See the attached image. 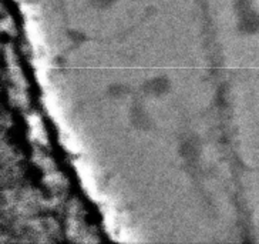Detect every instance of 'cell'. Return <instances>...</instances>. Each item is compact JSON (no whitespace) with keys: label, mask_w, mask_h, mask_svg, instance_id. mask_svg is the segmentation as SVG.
Listing matches in <instances>:
<instances>
[{"label":"cell","mask_w":259,"mask_h":244,"mask_svg":"<svg viewBox=\"0 0 259 244\" xmlns=\"http://www.w3.org/2000/svg\"><path fill=\"white\" fill-rule=\"evenodd\" d=\"M66 234L74 241H90L96 238V226L87 219V212L83 203L73 198L66 207Z\"/></svg>","instance_id":"cell-1"}]
</instances>
